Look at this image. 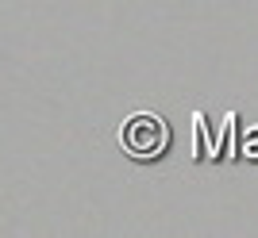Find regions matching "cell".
Wrapping results in <instances>:
<instances>
[{"label":"cell","mask_w":258,"mask_h":238,"mask_svg":"<svg viewBox=\"0 0 258 238\" xmlns=\"http://www.w3.org/2000/svg\"><path fill=\"white\" fill-rule=\"evenodd\" d=\"M243 150H247V158H258V131L247 135V146H243Z\"/></svg>","instance_id":"cell-4"},{"label":"cell","mask_w":258,"mask_h":238,"mask_svg":"<svg viewBox=\"0 0 258 238\" xmlns=\"http://www.w3.org/2000/svg\"><path fill=\"white\" fill-rule=\"evenodd\" d=\"M235 111H231V115H227V123H224V139L227 135H231V131H235ZM224 150H227V142H216V154H212V162H220V158H224Z\"/></svg>","instance_id":"cell-3"},{"label":"cell","mask_w":258,"mask_h":238,"mask_svg":"<svg viewBox=\"0 0 258 238\" xmlns=\"http://www.w3.org/2000/svg\"><path fill=\"white\" fill-rule=\"evenodd\" d=\"M193 135H197V162H201V158H208V162H212V139H208V123H205V115H201V111H193Z\"/></svg>","instance_id":"cell-2"},{"label":"cell","mask_w":258,"mask_h":238,"mask_svg":"<svg viewBox=\"0 0 258 238\" xmlns=\"http://www.w3.org/2000/svg\"><path fill=\"white\" fill-rule=\"evenodd\" d=\"M119 142H123L127 158H135V162H158L170 150V127L154 111H135L119 131Z\"/></svg>","instance_id":"cell-1"}]
</instances>
